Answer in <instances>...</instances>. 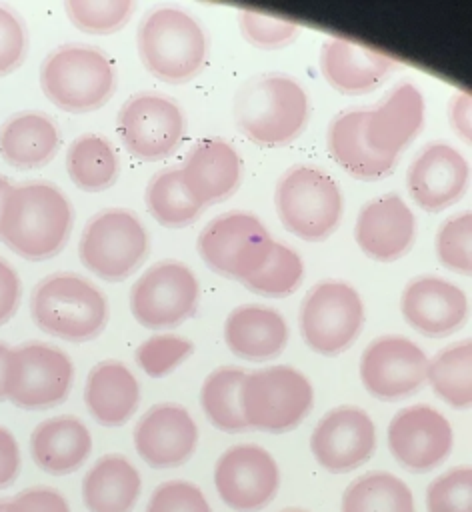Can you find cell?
<instances>
[{"label": "cell", "instance_id": "obj_12", "mask_svg": "<svg viewBox=\"0 0 472 512\" xmlns=\"http://www.w3.org/2000/svg\"><path fill=\"white\" fill-rule=\"evenodd\" d=\"M200 286L196 274L180 260H160L132 284L128 304L134 320L150 330L172 328L194 316Z\"/></svg>", "mask_w": 472, "mask_h": 512}, {"label": "cell", "instance_id": "obj_23", "mask_svg": "<svg viewBox=\"0 0 472 512\" xmlns=\"http://www.w3.org/2000/svg\"><path fill=\"white\" fill-rule=\"evenodd\" d=\"M424 96L412 82H398L380 102L366 108L364 138L368 146L396 158L424 126Z\"/></svg>", "mask_w": 472, "mask_h": 512}, {"label": "cell", "instance_id": "obj_27", "mask_svg": "<svg viewBox=\"0 0 472 512\" xmlns=\"http://www.w3.org/2000/svg\"><path fill=\"white\" fill-rule=\"evenodd\" d=\"M84 404L98 424L124 426L140 404V384L120 360H102L86 376Z\"/></svg>", "mask_w": 472, "mask_h": 512}, {"label": "cell", "instance_id": "obj_40", "mask_svg": "<svg viewBox=\"0 0 472 512\" xmlns=\"http://www.w3.org/2000/svg\"><path fill=\"white\" fill-rule=\"evenodd\" d=\"M238 26L242 36L262 50H278L290 44L300 32L298 22L256 8H240Z\"/></svg>", "mask_w": 472, "mask_h": 512}, {"label": "cell", "instance_id": "obj_35", "mask_svg": "<svg viewBox=\"0 0 472 512\" xmlns=\"http://www.w3.org/2000/svg\"><path fill=\"white\" fill-rule=\"evenodd\" d=\"M144 202L150 216L166 228H184L202 212V206L184 188L180 168L156 172L146 186Z\"/></svg>", "mask_w": 472, "mask_h": 512}, {"label": "cell", "instance_id": "obj_33", "mask_svg": "<svg viewBox=\"0 0 472 512\" xmlns=\"http://www.w3.org/2000/svg\"><path fill=\"white\" fill-rule=\"evenodd\" d=\"M340 512H416L410 486L382 470L362 474L342 494Z\"/></svg>", "mask_w": 472, "mask_h": 512}, {"label": "cell", "instance_id": "obj_19", "mask_svg": "<svg viewBox=\"0 0 472 512\" xmlns=\"http://www.w3.org/2000/svg\"><path fill=\"white\" fill-rule=\"evenodd\" d=\"M468 182V160L446 142L424 146L406 172L408 192L426 212H442L456 204L464 196Z\"/></svg>", "mask_w": 472, "mask_h": 512}, {"label": "cell", "instance_id": "obj_47", "mask_svg": "<svg viewBox=\"0 0 472 512\" xmlns=\"http://www.w3.org/2000/svg\"><path fill=\"white\" fill-rule=\"evenodd\" d=\"M448 120L458 136L470 144L472 140V96L468 90H458L448 102Z\"/></svg>", "mask_w": 472, "mask_h": 512}, {"label": "cell", "instance_id": "obj_38", "mask_svg": "<svg viewBox=\"0 0 472 512\" xmlns=\"http://www.w3.org/2000/svg\"><path fill=\"white\" fill-rule=\"evenodd\" d=\"M436 256L444 268L468 276L472 270V212L444 220L436 232Z\"/></svg>", "mask_w": 472, "mask_h": 512}, {"label": "cell", "instance_id": "obj_39", "mask_svg": "<svg viewBox=\"0 0 472 512\" xmlns=\"http://www.w3.org/2000/svg\"><path fill=\"white\" fill-rule=\"evenodd\" d=\"M194 352V344L178 334H154L138 344L134 360L150 378L168 376Z\"/></svg>", "mask_w": 472, "mask_h": 512}, {"label": "cell", "instance_id": "obj_28", "mask_svg": "<svg viewBox=\"0 0 472 512\" xmlns=\"http://www.w3.org/2000/svg\"><path fill=\"white\" fill-rule=\"evenodd\" d=\"M58 148L60 130L40 110L16 112L0 126V156L12 168H42L56 156Z\"/></svg>", "mask_w": 472, "mask_h": 512}, {"label": "cell", "instance_id": "obj_51", "mask_svg": "<svg viewBox=\"0 0 472 512\" xmlns=\"http://www.w3.org/2000/svg\"><path fill=\"white\" fill-rule=\"evenodd\" d=\"M282 512H306V510H302V508H286Z\"/></svg>", "mask_w": 472, "mask_h": 512}, {"label": "cell", "instance_id": "obj_15", "mask_svg": "<svg viewBox=\"0 0 472 512\" xmlns=\"http://www.w3.org/2000/svg\"><path fill=\"white\" fill-rule=\"evenodd\" d=\"M428 356L410 338L384 334L360 356V380L366 392L384 402L412 396L426 384Z\"/></svg>", "mask_w": 472, "mask_h": 512}, {"label": "cell", "instance_id": "obj_29", "mask_svg": "<svg viewBox=\"0 0 472 512\" xmlns=\"http://www.w3.org/2000/svg\"><path fill=\"white\" fill-rule=\"evenodd\" d=\"M142 492L138 468L122 454L100 456L82 478L88 512H132Z\"/></svg>", "mask_w": 472, "mask_h": 512}, {"label": "cell", "instance_id": "obj_2", "mask_svg": "<svg viewBox=\"0 0 472 512\" xmlns=\"http://www.w3.org/2000/svg\"><path fill=\"white\" fill-rule=\"evenodd\" d=\"M310 104L302 84L282 72L248 78L234 96L238 128L260 146H284L308 124Z\"/></svg>", "mask_w": 472, "mask_h": 512}, {"label": "cell", "instance_id": "obj_34", "mask_svg": "<svg viewBox=\"0 0 472 512\" xmlns=\"http://www.w3.org/2000/svg\"><path fill=\"white\" fill-rule=\"evenodd\" d=\"M426 382L452 408L464 410L472 402V342L450 344L428 360Z\"/></svg>", "mask_w": 472, "mask_h": 512}, {"label": "cell", "instance_id": "obj_8", "mask_svg": "<svg viewBox=\"0 0 472 512\" xmlns=\"http://www.w3.org/2000/svg\"><path fill=\"white\" fill-rule=\"evenodd\" d=\"M240 402L248 428L282 434L310 414L314 388L294 366H266L246 374Z\"/></svg>", "mask_w": 472, "mask_h": 512}, {"label": "cell", "instance_id": "obj_6", "mask_svg": "<svg viewBox=\"0 0 472 512\" xmlns=\"http://www.w3.org/2000/svg\"><path fill=\"white\" fill-rule=\"evenodd\" d=\"M274 204L288 232L320 242L340 224L344 200L338 182L314 164H296L276 182Z\"/></svg>", "mask_w": 472, "mask_h": 512}, {"label": "cell", "instance_id": "obj_1", "mask_svg": "<svg viewBox=\"0 0 472 512\" xmlns=\"http://www.w3.org/2000/svg\"><path fill=\"white\" fill-rule=\"evenodd\" d=\"M72 224L74 210L68 196L52 182L32 180L12 186L6 194L0 238L24 260L42 262L66 246Z\"/></svg>", "mask_w": 472, "mask_h": 512}, {"label": "cell", "instance_id": "obj_31", "mask_svg": "<svg viewBox=\"0 0 472 512\" xmlns=\"http://www.w3.org/2000/svg\"><path fill=\"white\" fill-rule=\"evenodd\" d=\"M66 172L82 192H102L118 178V154L108 138L92 132L80 134L66 150Z\"/></svg>", "mask_w": 472, "mask_h": 512}, {"label": "cell", "instance_id": "obj_26", "mask_svg": "<svg viewBox=\"0 0 472 512\" xmlns=\"http://www.w3.org/2000/svg\"><path fill=\"white\" fill-rule=\"evenodd\" d=\"M92 452L88 426L72 416H52L42 420L30 434V456L34 464L50 476L76 472Z\"/></svg>", "mask_w": 472, "mask_h": 512}, {"label": "cell", "instance_id": "obj_20", "mask_svg": "<svg viewBox=\"0 0 472 512\" xmlns=\"http://www.w3.org/2000/svg\"><path fill=\"white\" fill-rule=\"evenodd\" d=\"M468 308L462 288L432 274L412 278L400 296V312L408 326L430 338L460 330L468 320Z\"/></svg>", "mask_w": 472, "mask_h": 512}, {"label": "cell", "instance_id": "obj_10", "mask_svg": "<svg viewBox=\"0 0 472 512\" xmlns=\"http://www.w3.org/2000/svg\"><path fill=\"white\" fill-rule=\"evenodd\" d=\"M274 238L258 216L244 210L212 218L198 234L202 262L218 276L246 282L266 264Z\"/></svg>", "mask_w": 472, "mask_h": 512}, {"label": "cell", "instance_id": "obj_11", "mask_svg": "<svg viewBox=\"0 0 472 512\" xmlns=\"http://www.w3.org/2000/svg\"><path fill=\"white\" fill-rule=\"evenodd\" d=\"M364 316V302L352 284L324 280L304 296L298 310V326L312 352L338 356L358 338Z\"/></svg>", "mask_w": 472, "mask_h": 512}, {"label": "cell", "instance_id": "obj_50", "mask_svg": "<svg viewBox=\"0 0 472 512\" xmlns=\"http://www.w3.org/2000/svg\"><path fill=\"white\" fill-rule=\"evenodd\" d=\"M6 500H8V498H0V512H4V508H6Z\"/></svg>", "mask_w": 472, "mask_h": 512}, {"label": "cell", "instance_id": "obj_7", "mask_svg": "<svg viewBox=\"0 0 472 512\" xmlns=\"http://www.w3.org/2000/svg\"><path fill=\"white\" fill-rule=\"evenodd\" d=\"M150 250L142 220L126 208H104L94 214L78 242V256L86 270L106 282H120L134 274Z\"/></svg>", "mask_w": 472, "mask_h": 512}, {"label": "cell", "instance_id": "obj_17", "mask_svg": "<svg viewBox=\"0 0 472 512\" xmlns=\"http://www.w3.org/2000/svg\"><path fill=\"white\" fill-rule=\"evenodd\" d=\"M314 460L332 474H346L366 464L376 450V426L358 406H336L310 434Z\"/></svg>", "mask_w": 472, "mask_h": 512}, {"label": "cell", "instance_id": "obj_37", "mask_svg": "<svg viewBox=\"0 0 472 512\" xmlns=\"http://www.w3.org/2000/svg\"><path fill=\"white\" fill-rule=\"evenodd\" d=\"M64 10L70 22L86 34H114L134 10L132 0H66Z\"/></svg>", "mask_w": 472, "mask_h": 512}, {"label": "cell", "instance_id": "obj_30", "mask_svg": "<svg viewBox=\"0 0 472 512\" xmlns=\"http://www.w3.org/2000/svg\"><path fill=\"white\" fill-rule=\"evenodd\" d=\"M366 108H348L336 114L326 132L332 158L358 180H380L388 176L396 158L374 152L364 138Z\"/></svg>", "mask_w": 472, "mask_h": 512}, {"label": "cell", "instance_id": "obj_46", "mask_svg": "<svg viewBox=\"0 0 472 512\" xmlns=\"http://www.w3.org/2000/svg\"><path fill=\"white\" fill-rule=\"evenodd\" d=\"M22 454L16 436L0 424V490L12 486L20 476Z\"/></svg>", "mask_w": 472, "mask_h": 512}, {"label": "cell", "instance_id": "obj_14", "mask_svg": "<svg viewBox=\"0 0 472 512\" xmlns=\"http://www.w3.org/2000/svg\"><path fill=\"white\" fill-rule=\"evenodd\" d=\"M214 488L236 512H258L278 494L280 470L274 456L258 444H234L214 464Z\"/></svg>", "mask_w": 472, "mask_h": 512}, {"label": "cell", "instance_id": "obj_49", "mask_svg": "<svg viewBox=\"0 0 472 512\" xmlns=\"http://www.w3.org/2000/svg\"><path fill=\"white\" fill-rule=\"evenodd\" d=\"M10 188H12V182L4 174H0V212H2V204H4V198L10 192Z\"/></svg>", "mask_w": 472, "mask_h": 512}, {"label": "cell", "instance_id": "obj_5", "mask_svg": "<svg viewBox=\"0 0 472 512\" xmlns=\"http://www.w3.org/2000/svg\"><path fill=\"white\" fill-rule=\"evenodd\" d=\"M40 88L60 110L86 114L104 106L116 90L114 62L90 44H62L40 64Z\"/></svg>", "mask_w": 472, "mask_h": 512}, {"label": "cell", "instance_id": "obj_42", "mask_svg": "<svg viewBox=\"0 0 472 512\" xmlns=\"http://www.w3.org/2000/svg\"><path fill=\"white\" fill-rule=\"evenodd\" d=\"M144 512H212V506L194 482L166 480L154 488Z\"/></svg>", "mask_w": 472, "mask_h": 512}, {"label": "cell", "instance_id": "obj_45", "mask_svg": "<svg viewBox=\"0 0 472 512\" xmlns=\"http://www.w3.org/2000/svg\"><path fill=\"white\" fill-rule=\"evenodd\" d=\"M22 282L10 262L0 258V326L6 324L18 310Z\"/></svg>", "mask_w": 472, "mask_h": 512}, {"label": "cell", "instance_id": "obj_48", "mask_svg": "<svg viewBox=\"0 0 472 512\" xmlns=\"http://www.w3.org/2000/svg\"><path fill=\"white\" fill-rule=\"evenodd\" d=\"M8 346L4 344V342H0V402L2 400H6V396H4V360H6V354H8Z\"/></svg>", "mask_w": 472, "mask_h": 512}, {"label": "cell", "instance_id": "obj_25", "mask_svg": "<svg viewBox=\"0 0 472 512\" xmlns=\"http://www.w3.org/2000/svg\"><path fill=\"white\" fill-rule=\"evenodd\" d=\"M284 316L262 304H240L224 320V342L228 350L248 362L276 358L288 344Z\"/></svg>", "mask_w": 472, "mask_h": 512}, {"label": "cell", "instance_id": "obj_21", "mask_svg": "<svg viewBox=\"0 0 472 512\" xmlns=\"http://www.w3.org/2000/svg\"><path fill=\"white\" fill-rule=\"evenodd\" d=\"M354 240L368 258L394 262L416 240V216L400 194L386 192L360 208L354 224Z\"/></svg>", "mask_w": 472, "mask_h": 512}, {"label": "cell", "instance_id": "obj_16", "mask_svg": "<svg viewBox=\"0 0 472 512\" xmlns=\"http://www.w3.org/2000/svg\"><path fill=\"white\" fill-rule=\"evenodd\" d=\"M394 460L416 474L438 468L452 452L454 432L448 418L428 404L398 410L386 430Z\"/></svg>", "mask_w": 472, "mask_h": 512}, {"label": "cell", "instance_id": "obj_44", "mask_svg": "<svg viewBox=\"0 0 472 512\" xmlns=\"http://www.w3.org/2000/svg\"><path fill=\"white\" fill-rule=\"evenodd\" d=\"M4 512H70V504L56 488L30 486L8 498Z\"/></svg>", "mask_w": 472, "mask_h": 512}, {"label": "cell", "instance_id": "obj_13", "mask_svg": "<svg viewBox=\"0 0 472 512\" xmlns=\"http://www.w3.org/2000/svg\"><path fill=\"white\" fill-rule=\"evenodd\" d=\"M124 148L144 162H156L176 152L184 138L186 118L176 100L162 92L132 94L116 120Z\"/></svg>", "mask_w": 472, "mask_h": 512}, {"label": "cell", "instance_id": "obj_4", "mask_svg": "<svg viewBox=\"0 0 472 512\" xmlns=\"http://www.w3.org/2000/svg\"><path fill=\"white\" fill-rule=\"evenodd\" d=\"M30 314L48 336L88 342L104 330L110 308L106 296L88 278L76 272H54L34 286Z\"/></svg>", "mask_w": 472, "mask_h": 512}, {"label": "cell", "instance_id": "obj_36", "mask_svg": "<svg viewBox=\"0 0 472 512\" xmlns=\"http://www.w3.org/2000/svg\"><path fill=\"white\" fill-rule=\"evenodd\" d=\"M304 280V262L296 250L290 246L276 242L266 264L258 274L242 282L250 292L268 296V298H284L302 284Z\"/></svg>", "mask_w": 472, "mask_h": 512}, {"label": "cell", "instance_id": "obj_41", "mask_svg": "<svg viewBox=\"0 0 472 512\" xmlns=\"http://www.w3.org/2000/svg\"><path fill=\"white\" fill-rule=\"evenodd\" d=\"M428 512H472V470L456 466L434 478L426 488Z\"/></svg>", "mask_w": 472, "mask_h": 512}, {"label": "cell", "instance_id": "obj_9", "mask_svg": "<svg viewBox=\"0 0 472 512\" xmlns=\"http://www.w3.org/2000/svg\"><path fill=\"white\" fill-rule=\"evenodd\" d=\"M4 396L22 410H48L62 404L74 382L70 356L46 342H24L4 360Z\"/></svg>", "mask_w": 472, "mask_h": 512}, {"label": "cell", "instance_id": "obj_24", "mask_svg": "<svg viewBox=\"0 0 472 512\" xmlns=\"http://www.w3.org/2000/svg\"><path fill=\"white\" fill-rule=\"evenodd\" d=\"M182 184L200 204H216L230 198L242 182V158L220 136L198 140L180 166Z\"/></svg>", "mask_w": 472, "mask_h": 512}, {"label": "cell", "instance_id": "obj_18", "mask_svg": "<svg viewBox=\"0 0 472 512\" xmlns=\"http://www.w3.org/2000/svg\"><path fill=\"white\" fill-rule=\"evenodd\" d=\"M136 454L156 470L186 464L198 446V424L192 414L176 402L150 406L132 432Z\"/></svg>", "mask_w": 472, "mask_h": 512}, {"label": "cell", "instance_id": "obj_3", "mask_svg": "<svg viewBox=\"0 0 472 512\" xmlns=\"http://www.w3.org/2000/svg\"><path fill=\"white\" fill-rule=\"evenodd\" d=\"M136 48L144 68L168 84L192 80L208 58V36L184 8H152L138 24Z\"/></svg>", "mask_w": 472, "mask_h": 512}, {"label": "cell", "instance_id": "obj_22", "mask_svg": "<svg viewBox=\"0 0 472 512\" xmlns=\"http://www.w3.org/2000/svg\"><path fill=\"white\" fill-rule=\"evenodd\" d=\"M318 62L324 80L342 94L370 92L402 68L396 56L342 36L322 42Z\"/></svg>", "mask_w": 472, "mask_h": 512}, {"label": "cell", "instance_id": "obj_32", "mask_svg": "<svg viewBox=\"0 0 472 512\" xmlns=\"http://www.w3.org/2000/svg\"><path fill=\"white\" fill-rule=\"evenodd\" d=\"M244 378L246 372L238 366L214 368L204 378L200 388V406L214 428L228 434H238L248 428L240 402Z\"/></svg>", "mask_w": 472, "mask_h": 512}, {"label": "cell", "instance_id": "obj_43", "mask_svg": "<svg viewBox=\"0 0 472 512\" xmlns=\"http://www.w3.org/2000/svg\"><path fill=\"white\" fill-rule=\"evenodd\" d=\"M28 30L22 16L0 2V76L12 74L26 58Z\"/></svg>", "mask_w": 472, "mask_h": 512}]
</instances>
